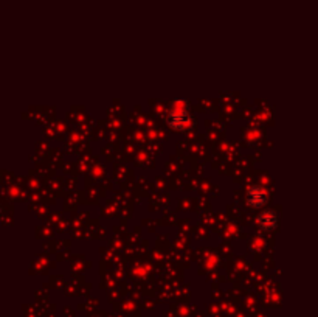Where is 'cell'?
I'll return each mask as SVG.
<instances>
[{"label":"cell","instance_id":"cell-1","mask_svg":"<svg viewBox=\"0 0 318 317\" xmlns=\"http://www.w3.org/2000/svg\"><path fill=\"white\" fill-rule=\"evenodd\" d=\"M267 199H269V196L266 193V190L261 187H251L247 193V204H250L254 209L266 206Z\"/></svg>","mask_w":318,"mask_h":317},{"label":"cell","instance_id":"cell-2","mask_svg":"<svg viewBox=\"0 0 318 317\" xmlns=\"http://www.w3.org/2000/svg\"><path fill=\"white\" fill-rule=\"evenodd\" d=\"M276 213L273 212H264L260 218H258V226L264 230H272L276 227Z\"/></svg>","mask_w":318,"mask_h":317}]
</instances>
